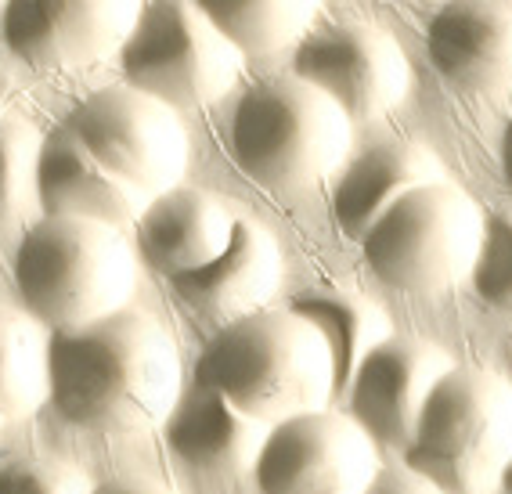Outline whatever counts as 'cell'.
Wrapping results in <instances>:
<instances>
[{"mask_svg": "<svg viewBox=\"0 0 512 494\" xmlns=\"http://www.w3.org/2000/svg\"><path fill=\"white\" fill-rule=\"evenodd\" d=\"M47 397L76 430L148 433L181 397V357L152 314L123 307L80 329L51 332Z\"/></svg>", "mask_w": 512, "mask_h": 494, "instance_id": "cell-1", "label": "cell"}, {"mask_svg": "<svg viewBox=\"0 0 512 494\" xmlns=\"http://www.w3.org/2000/svg\"><path fill=\"white\" fill-rule=\"evenodd\" d=\"M195 383L217 390L238 412L267 426L321 412L336 397L329 350L289 307L253 311L220 325L195 361Z\"/></svg>", "mask_w": 512, "mask_h": 494, "instance_id": "cell-2", "label": "cell"}, {"mask_svg": "<svg viewBox=\"0 0 512 494\" xmlns=\"http://www.w3.org/2000/svg\"><path fill=\"white\" fill-rule=\"evenodd\" d=\"M11 278L29 318L65 332L123 311L138 282V260L119 228L44 217L19 238Z\"/></svg>", "mask_w": 512, "mask_h": 494, "instance_id": "cell-3", "label": "cell"}, {"mask_svg": "<svg viewBox=\"0 0 512 494\" xmlns=\"http://www.w3.org/2000/svg\"><path fill=\"white\" fill-rule=\"evenodd\" d=\"M512 458V383L484 368H451L430 390L404 466L444 494H494Z\"/></svg>", "mask_w": 512, "mask_h": 494, "instance_id": "cell-4", "label": "cell"}, {"mask_svg": "<svg viewBox=\"0 0 512 494\" xmlns=\"http://www.w3.org/2000/svg\"><path fill=\"white\" fill-rule=\"evenodd\" d=\"M350 152V119L296 76L253 83L231 119V156L264 188L293 192L339 174Z\"/></svg>", "mask_w": 512, "mask_h": 494, "instance_id": "cell-5", "label": "cell"}, {"mask_svg": "<svg viewBox=\"0 0 512 494\" xmlns=\"http://www.w3.org/2000/svg\"><path fill=\"white\" fill-rule=\"evenodd\" d=\"M480 235V206L451 181H437L390 202L361 235V257L397 293H437L469 278Z\"/></svg>", "mask_w": 512, "mask_h": 494, "instance_id": "cell-6", "label": "cell"}, {"mask_svg": "<svg viewBox=\"0 0 512 494\" xmlns=\"http://www.w3.org/2000/svg\"><path fill=\"white\" fill-rule=\"evenodd\" d=\"M130 91L166 109L210 105L238 80L242 55L195 4H145L119 47Z\"/></svg>", "mask_w": 512, "mask_h": 494, "instance_id": "cell-7", "label": "cell"}, {"mask_svg": "<svg viewBox=\"0 0 512 494\" xmlns=\"http://www.w3.org/2000/svg\"><path fill=\"white\" fill-rule=\"evenodd\" d=\"M62 127L105 174L145 199L177 188L188 166V134L177 112L130 87L87 94Z\"/></svg>", "mask_w": 512, "mask_h": 494, "instance_id": "cell-8", "label": "cell"}, {"mask_svg": "<svg viewBox=\"0 0 512 494\" xmlns=\"http://www.w3.org/2000/svg\"><path fill=\"white\" fill-rule=\"evenodd\" d=\"M253 476L260 494H365L379 476V455L350 415L321 408L275 422Z\"/></svg>", "mask_w": 512, "mask_h": 494, "instance_id": "cell-9", "label": "cell"}, {"mask_svg": "<svg viewBox=\"0 0 512 494\" xmlns=\"http://www.w3.org/2000/svg\"><path fill=\"white\" fill-rule=\"evenodd\" d=\"M293 76L325 94L347 119H375L408 91V58L372 22H336L311 29L296 44Z\"/></svg>", "mask_w": 512, "mask_h": 494, "instance_id": "cell-10", "label": "cell"}, {"mask_svg": "<svg viewBox=\"0 0 512 494\" xmlns=\"http://www.w3.org/2000/svg\"><path fill=\"white\" fill-rule=\"evenodd\" d=\"M134 0H19L0 15L4 44L33 69H73L112 55L138 22Z\"/></svg>", "mask_w": 512, "mask_h": 494, "instance_id": "cell-11", "label": "cell"}, {"mask_svg": "<svg viewBox=\"0 0 512 494\" xmlns=\"http://www.w3.org/2000/svg\"><path fill=\"white\" fill-rule=\"evenodd\" d=\"M451 368V357L426 339L386 336L361 357L350 376V419L372 437V444L404 451L422 404Z\"/></svg>", "mask_w": 512, "mask_h": 494, "instance_id": "cell-12", "label": "cell"}, {"mask_svg": "<svg viewBox=\"0 0 512 494\" xmlns=\"http://www.w3.org/2000/svg\"><path fill=\"white\" fill-rule=\"evenodd\" d=\"M426 55L440 80L462 94L512 91V4H444L426 26Z\"/></svg>", "mask_w": 512, "mask_h": 494, "instance_id": "cell-13", "label": "cell"}, {"mask_svg": "<svg viewBox=\"0 0 512 494\" xmlns=\"http://www.w3.org/2000/svg\"><path fill=\"white\" fill-rule=\"evenodd\" d=\"M170 285L188 311L228 325L235 318L264 311V303L278 293L282 253H278L275 235L264 224L238 217L228 246L220 249L210 264L170 278Z\"/></svg>", "mask_w": 512, "mask_h": 494, "instance_id": "cell-14", "label": "cell"}, {"mask_svg": "<svg viewBox=\"0 0 512 494\" xmlns=\"http://www.w3.org/2000/svg\"><path fill=\"white\" fill-rule=\"evenodd\" d=\"M238 217L242 213L231 202L177 184L170 192L148 199L145 213L138 217L141 257L166 278L188 275L195 267L210 264L228 246Z\"/></svg>", "mask_w": 512, "mask_h": 494, "instance_id": "cell-15", "label": "cell"}, {"mask_svg": "<svg viewBox=\"0 0 512 494\" xmlns=\"http://www.w3.org/2000/svg\"><path fill=\"white\" fill-rule=\"evenodd\" d=\"M37 206L44 217L94 220L105 228L138 224L148 199L105 174L65 127L44 134L37 163Z\"/></svg>", "mask_w": 512, "mask_h": 494, "instance_id": "cell-16", "label": "cell"}, {"mask_svg": "<svg viewBox=\"0 0 512 494\" xmlns=\"http://www.w3.org/2000/svg\"><path fill=\"white\" fill-rule=\"evenodd\" d=\"M444 181V166L415 141H375L339 166L332 184V220L347 238L365 235L372 220L404 192Z\"/></svg>", "mask_w": 512, "mask_h": 494, "instance_id": "cell-17", "label": "cell"}, {"mask_svg": "<svg viewBox=\"0 0 512 494\" xmlns=\"http://www.w3.org/2000/svg\"><path fill=\"white\" fill-rule=\"evenodd\" d=\"M267 422L238 412L228 397L210 386L195 383L177 397L174 412L166 415L163 433L181 462L202 473H246L267 440Z\"/></svg>", "mask_w": 512, "mask_h": 494, "instance_id": "cell-18", "label": "cell"}, {"mask_svg": "<svg viewBox=\"0 0 512 494\" xmlns=\"http://www.w3.org/2000/svg\"><path fill=\"white\" fill-rule=\"evenodd\" d=\"M289 311L300 314L321 336L325 350H329L332 390H336V397L347 394L350 376L357 372L361 357L375 343H383L390 336L386 314L372 300L354 293V289H307V293H300L289 303Z\"/></svg>", "mask_w": 512, "mask_h": 494, "instance_id": "cell-19", "label": "cell"}, {"mask_svg": "<svg viewBox=\"0 0 512 494\" xmlns=\"http://www.w3.org/2000/svg\"><path fill=\"white\" fill-rule=\"evenodd\" d=\"M195 8L213 22L238 55H271L303 40L318 22L307 0H199Z\"/></svg>", "mask_w": 512, "mask_h": 494, "instance_id": "cell-20", "label": "cell"}, {"mask_svg": "<svg viewBox=\"0 0 512 494\" xmlns=\"http://www.w3.org/2000/svg\"><path fill=\"white\" fill-rule=\"evenodd\" d=\"M47 397V339L29 314L0 307V419L33 412Z\"/></svg>", "mask_w": 512, "mask_h": 494, "instance_id": "cell-21", "label": "cell"}, {"mask_svg": "<svg viewBox=\"0 0 512 494\" xmlns=\"http://www.w3.org/2000/svg\"><path fill=\"white\" fill-rule=\"evenodd\" d=\"M44 134L26 119H0V228H15L37 206V163Z\"/></svg>", "mask_w": 512, "mask_h": 494, "instance_id": "cell-22", "label": "cell"}, {"mask_svg": "<svg viewBox=\"0 0 512 494\" xmlns=\"http://www.w3.org/2000/svg\"><path fill=\"white\" fill-rule=\"evenodd\" d=\"M469 282L487 307L512 314V210L491 213L484 220Z\"/></svg>", "mask_w": 512, "mask_h": 494, "instance_id": "cell-23", "label": "cell"}, {"mask_svg": "<svg viewBox=\"0 0 512 494\" xmlns=\"http://www.w3.org/2000/svg\"><path fill=\"white\" fill-rule=\"evenodd\" d=\"M80 469L55 458H19L0 466V494H91Z\"/></svg>", "mask_w": 512, "mask_h": 494, "instance_id": "cell-24", "label": "cell"}, {"mask_svg": "<svg viewBox=\"0 0 512 494\" xmlns=\"http://www.w3.org/2000/svg\"><path fill=\"white\" fill-rule=\"evenodd\" d=\"M365 494H444V491L433 487L430 480H422L412 469H404V473H379Z\"/></svg>", "mask_w": 512, "mask_h": 494, "instance_id": "cell-25", "label": "cell"}, {"mask_svg": "<svg viewBox=\"0 0 512 494\" xmlns=\"http://www.w3.org/2000/svg\"><path fill=\"white\" fill-rule=\"evenodd\" d=\"M91 494H174L166 487L152 484V480H116V484H101Z\"/></svg>", "mask_w": 512, "mask_h": 494, "instance_id": "cell-26", "label": "cell"}, {"mask_svg": "<svg viewBox=\"0 0 512 494\" xmlns=\"http://www.w3.org/2000/svg\"><path fill=\"white\" fill-rule=\"evenodd\" d=\"M502 177H505V188L512 195V119L505 123V134H502Z\"/></svg>", "mask_w": 512, "mask_h": 494, "instance_id": "cell-27", "label": "cell"}, {"mask_svg": "<svg viewBox=\"0 0 512 494\" xmlns=\"http://www.w3.org/2000/svg\"><path fill=\"white\" fill-rule=\"evenodd\" d=\"M502 491L512 494V458H509V466H505V476H502Z\"/></svg>", "mask_w": 512, "mask_h": 494, "instance_id": "cell-28", "label": "cell"}, {"mask_svg": "<svg viewBox=\"0 0 512 494\" xmlns=\"http://www.w3.org/2000/svg\"><path fill=\"white\" fill-rule=\"evenodd\" d=\"M0 422H4V419H0Z\"/></svg>", "mask_w": 512, "mask_h": 494, "instance_id": "cell-29", "label": "cell"}]
</instances>
